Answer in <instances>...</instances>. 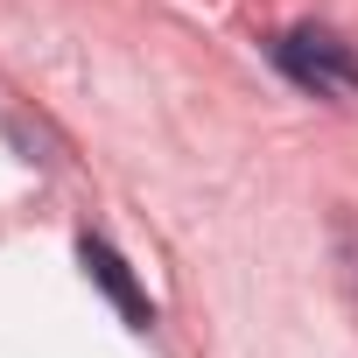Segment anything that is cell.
Returning <instances> with one entry per match:
<instances>
[{"mask_svg":"<svg viewBox=\"0 0 358 358\" xmlns=\"http://www.w3.org/2000/svg\"><path fill=\"white\" fill-rule=\"evenodd\" d=\"M274 64L316 99H351L358 92V50L344 36H330V29H288L274 43Z\"/></svg>","mask_w":358,"mask_h":358,"instance_id":"obj_1","label":"cell"},{"mask_svg":"<svg viewBox=\"0 0 358 358\" xmlns=\"http://www.w3.org/2000/svg\"><path fill=\"white\" fill-rule=\"evenodd\" d=\"M78 260H85V274H92V281H99V288H106V295L120 302V316H127L134 330H148V323H155V309H148V295L134 288V274H127V260H120V253H113L106 239H85V246H78Z\"/></svg>","mask_w":358,"mask_h":358,"instance_id":"obj_2","label":"cell"}]
</instances>
